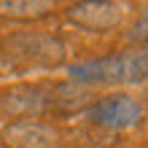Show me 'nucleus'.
I'll return each instance as SVG.
<instances>
[{
    "label": "nucleus",
    "instance_id": "obj_4",
    "mask_svg": "<svg viewBox=\"0 0 148 148\" xmlns=\"http://www.w3.org/2000/svg\"><path fill=\"white\" fill-rule=\"evenodd\" d=\"M0 140L8 148H57V129L46 121L35 119H14L0 132Z\"/></svg>",
    "mask_w": 148,
    "mask_h": 148
},
{
    "label": "nucleus",
    "instance_id": "obj_2",
    "mask_svg": "<svg viewBox=\"0 0 148 148\" xmlns=\"http://www.w3.org/2000/svg\"><path fill=\"white\" fill-rule=\"evenodd\" d=\"M145 110L140 100L132 94H108L92 102L86 110V119L102 129H132L143 121Z\"/></svg>",
    "mask_w": 148,
    "mask_h": 148
},
{
    "label": "nucleus",
    "instance_id": "obj_7",
    "mask_svg": "<svg viewBox=\"0 0 148 148\" xmlns=\"http://www.w3.org/2000/svg\"><path fill=\"white\" fill-rule=\"evenodd\" d=\"M54 11V0H0V16L14 22L43 19Z\"/></svg>",
    "mask_w": 148,
    "mask_h": 148
},
{
    "label": "nucleus",
    "instance_id": "obj_3",
    "mask_svg": "<svg viewBox=\"0 0 148 148\" xmlns=\"http://www.w3.org/2000/svg\"><path fill=\"white\" fill-rule=\"evenodd\" d=\"M67 22L89 32H108L116 30L127 16L124 3L119 0H78L65 11Z\"/></svg>",
    "mask_w": 148,
    "mask_h": 148
},
{
    "label": "nucleus",
    "instance_id": "obj_6",
    "mask_svg": "<svg viewBox=\"0 0 148 148\" xmlns=\"http://www.w3.org/2000/svg\"><path fill=\"white\" fill-rule=\"evenodd\" d=\"M14 43L19 46V54L35 59L40 65H59L65 59V46L54 35H22Z\"/></svg>",
    "mask_w": 148,
    "mask_h": 148
},
{
    "label": "nucleus",
    "instance_id": "obj_5",
    "mask_svg": "<svg viewBox=\"0 0 148 148\" xmlns=\"http://www.w3.org/2000/svg\"><path fill=\"white\" fill-rule=\"evenodd\" d=\"M0 108L11 119H32L46 110V94L35 86H16L0 94Z\"/></svg>",
    "mask_w": 148,
    "mask_h": 148
},
{
    "label": "nucleus",
    "instance_id": "obj_1",
    "mask_svg": "<svg viewBox=\"0 0 148 148\" xmlns=\"http://www.w3.org/2000/svg\"><path fill=\"white\" fill-rule=\"evenodd\" d=\"M75 84H143L148 81V49L86 59L67 67Z\"/></svg>",
    "mask_w": 148,
    "mask_h": 148
},
{
    "label": "nucleus",
    "instance_id": "obj_8",
    "mask_svg": "<svg viewBox=\"0 0 148 148\" xmlns=\"http://www.w3.org/2000/svg\"><path fill=\"white\" fill-rule=\"evenodd\" d=\"M127 38L137 43L140 49H148V16H140L135 24H132V30L127 32Z\"/></svg>",
    "mask_w": 148,
    "mask_h": 148
}]
</instances>
